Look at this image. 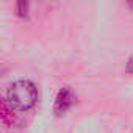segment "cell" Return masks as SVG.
Returning <instances> with one entry per match:
<instances>
[{"mask_svg":"<svg viewBox=\"0 0 133 133\" xmlns=\"http://www.w3.org/2000/svg\"><path fill=\"white\" fill-rule=\"evenodd\" d=\"M38 100L36 86L30 80H17L10 85L8 89V102L13 108L19 111L30 110Z\"/></svg>","mask_w":133,"mask_h":133,"instance_id":"1","label":"cell"},{"mask_svg":"<svg viewBox=\"0 0 133 133\" xmlns=\"http://www.w3.org/2000/svg\"><path fill=\"white\" fill-rule=\"evenodd\" d=\"M72 99H74V96H72V92H71L68 88L61 89L59 94H58V97H56L55 111H56L58 114H61V113H64V111H68V108L72 105Z\"/></svg>","mask_w":133,"mask_h":133,"instance_id":"2","label":"cell"}]
</instances>
